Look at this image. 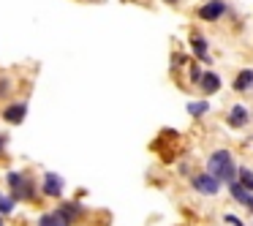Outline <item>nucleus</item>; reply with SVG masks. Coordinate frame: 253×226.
<instances>
[{
  "label": "nucleus",
  "mask_w": 253,
  "mask_h": 226,
  "mask_svg": "<svg viewBox=\"0 0 253 226\" xmlns=\"http://www.w3.org/2000/svg\"><path fill=\"white\" fill-rule=\"evenodd\" d=\"M25 115H28V104H25V101H14V104L6 106V112H3L6 123H22Z\"/></svg>",
  "instance_id": "nucleus-11"
},
{
  "label": "nucleus",
  "mask_w": 253,
  "mask_h": 226,
  "mask_svg": "<svg viewBox=\"0 0 253 226\" xmlns=\"http://www.w3.org/2000/svg\"><path fill=\"white\" fill-rule=\"evenodd\" d=\"M231 90L234 93H251L253 90V68H240L231 82Z\"/></svg>",
  "instance_id": "nucleus-8"
},
{
  "label": "nucleus",
  "mask_w": 253,
  "mask_h": 226,
  "mask_svg": "<svg viewBox=\"0 0 253 226\" xmlns=\"http://www.w3.org/2000/svg\"><path fill=\"white\" fill-rule=\"evenodd\" d=\"M0 226H3V213H0Z\"/></svg>",
  "instance_id": "nucleus-22"
},
{
  "label": "nucleus",
  "mask_w": 253,
  "mask_h": 226,
  "mask_svg": "<svg viewBox=\"0 0 253 226\" xmlns=\"http://www.w3.org/2000/svg\"><path fill=\"white\" fill-rule=\"evenodd\" d=\"M188 115L191 117H204L210 112V101H188Z\"/></svg>",
  "instance_id": "nucleus-14"
},
{
  "label": "nucleus",
  "mask_w": 253,
  "mask_h": 226,
  "mask_svg": "<svg viewBox=\"0 0 253 226\" xmlns=\"http://www.w3.org/2000/svg\"><path fill=\"white\" fill-rule=\"evenodd\" d=\"M226 221H229V224H234V226H245L240 218H234V215H226Z\"/></svg>",
  "instance_id": "nucleus-19"
},
{
  "label": "nucleus",
  "mask_w": 253,
  "mask_h": 226,
  "mask_svg": "<svg viewBox=\"0 0 253 226\" xmlns=\"http://www.w3.org/2000/svg\"><path fill=\"white\" fill-rule=\"evenodd\" d=\"M39 226H71V221L63 218V215L55 210V213H44V215H41V218H39Z\"/></svg>",
  "instance_id": "nucleus-13"
},
{
  "label": "nucleus",
  "mask_w": 253,
  "mask_h": 226,
  "mask_svg": "<svg viewBox=\"0 0 253 226\" xmlns=\"http://www.w3.org/2000/svg\"><path fill=\"white\" fill-rule=\"evenodd\" d=\"M14 202H17L14 196H3V193H0V213H3V215H11V213H14Z\"/></svg>",
  "instance_id": "nucleus-16"
},
{
  "label": "nucleus",
  "mask_w": 253,
  "mask_h": 226,
  "mask_svg": "<svg viewBox=\"0 0 253 226\" xmlns=\"http://www.w3.org/2000/svg\"><path fill=\"white\" fill-rule=\"evenodd\" d=\"M57 213H60L63 218H68V221H71V224H74V221H77L79 215L84 213V207H82V204H79V202H63L60 207H57Z\"/></svg>",
  "instance_id": "nucleus-12"
},
{
  "label": "nucleus",
  "mask_w": 253,
  "mask_h": 226,
  "mask_svg": "<svg viewBox=\"0 0 253 226\" xmlns=\"http://www.w3.org/2000/svg\"><path fill=\"white\" fill-rule=\"evenodd\" d=\"M229 193L240 207H245L248 213H253V191H248L245 185H240V182L234 180V182H229Z\"/></svg>",
  "instance_id": "nucleus-7"
},
{
  "label": "nucleus",
  "mask_w": 253,
  "mask_h": 226,
  "mask_svg": "<svg viewBox=\"0 0 253 226\" xmlns=\"http://www.w3.org/2000/svg\"><path fill=\"white\" fill-rule=\"evenodd\" d=\"M251 120H253V112L245 104H234L229 109V115H226V123L231 128H245V126H251Z\"/></svg>",
  "instance_id": "nucleus-5"
},
{
  "label": "nucleus",
  "mask_w": 253,
  "mask_h": 226,
  "mask_svg": "<svg viewBox=\"0 0 253 226\" xmlns=\"http://www.w3.org/2000/svg\"><path fill=\"white\" fill-rule=\"evenodd\" d=\"M166 6H180V0H164Z\"/></svg>",
  "instance_id": "nucleus-20"
},
{
  "label": "nucleus",
  "mask_w": 253,
  "mask_h": 226,
  "mask_svg": "<svg viewBox=\"0 0 253 226\" xmlns=\"http://www.w3.org/2000/svg\"><path fill=\"white\" fill-rule=\"evenodd\" d=\"M3 144H6V139H3V136H0V153H3Z\"/></svg>",
  "instance_id": "nucleus-21"
},
{
  "label": "nucleus",
  "mask_w": 253,
  "mask_h": 226,
  "mask_svg": "<svg viewBox=\"0 0 253 226\" xmlns=\"http://www.w3.org/2000/svg\"><path fill=\"white\" fill-rule=\"evenodd\" d=\"M207 172H212L215 177H218L220 182H234L237 175H240V166L234 164V155H231V150L226 147H218L212 150V153L207 155Z\"/></svg>",
  "instance_id": "nucleus-1"
},
{
  "label": "nucleus",
  "mask_w": 253,
  "mask_h": 226,
  "mask_svg": "<svg viewBox=\"0 0 253 226\" xmlns=\"http://www.w3.org/2000/svg\"><path fill=\"white\" fill-rule=\"evenodd\" d=\"M191 49H193V57L202 63H212V57H210V46H207V39H202L199 33H191Z\"/></svg>",
  "instance_id": "nucleus-10"
},
{
  "label": "nucleus",
  "mask_w": 253,
  "mask_h": 226,
  "mask_svg": "<svg viewBox=\"0 0 253 226\" xmlns=\"http://www.w3.org/2000/svg\"><path fill=\"white\" fill-rule=\"evenodd\" d=\"M191 188L196 193H202V196H218L220 188H223V182H220L212 172L202 169V172H196V175L191 177Z\"/></svg>",
  "instance_id": "nucleus-3"
},
{
  "label": "nucleus",
  "mask_w": 253,
  "mask_h": 226,
  "mask_svg": "<svg viewBox=\"0 0 253 226\" xmlns=\"http://www.w3.org/2000/svg\"><path fill=\"white\" fill-rule=\"evenodd\" d=\"M63 188H66L63 177L55 175V172H46L44 182H41V193H44V196H49V199H60L63 196Z\"/></svg>",
  "instance_id": "nucleus-6"
},
{
  "label": "nucleus",
  "mask_w": 253,
  "mask_h": 226,
  "mask_svg": "<svg viewBox=\"0 0 253 226\" xmlns=\"http://www.w3.org/2000/svg\"><path fill=\"white\" fill-rule=\"evenodd\" d=\"M226 14H229V3H226V0H207V3L199 6L196 17L202 19V22H218Z\"/></svg>",
  "instance_id": "nucleus-4"
},
{
  "label": "nucleus",
  "mask_w": 253,
  "mask_h": 226,
  "mask_svg": "<svg viewBox=\"0 0 253 226\" xmlns=\"http://www.w3.org/2000/svg\"><path fill=\"white\" fill-rule=\"evenodd\" d=\"M202 74H204V71L196 66V63H193V66L188 68V79H191V85H196V88H199V82H202Z\"/></svg>",
  "instance_id": "nucleus-17"
},
{
  "label": "nucleus",
  "mask_w": 253,
  "mask_h": 226,
  "mask_svg": "<svg viewBox=\"0 0 253 226\" xmlns=\"http://www.w3.org/2000/svg\"><path fill=\"white\" fill-rule=\"evenodd\" d=\"M188 63V57L182 55V52H174V55H171V66H185Z\"/></svg>",
  "instance_id": "nucleus-18"
},
{
  "label": "nucleus",
  "mask_w": 253,
  "mask_h": 226,
  "mask_svg": "<svg viewBox=\"0 0 253 226\" xmlns=\"http://www.w3.org/2000/svg\"><path fill=\"white\" fill-rule=\"evenodd\" d=\"M8 185H11V196L17 202H30L36 199V182L30 177H25L22 172H8Z\"/></svg>",
  "instance_id": "nucleus-2"
},
{
  "label": "nucleus",
  "mask_w": 253,
  "mask_h": 226,
  "mask_svg": "<svg viewBox=\"0 0 253 226\" xmlns=\"http://www.w3.org/2000/svg\"><path fill=\"white\" fill-rule=\"evenodd\" d=\"M220 88H223V79H220L215 71H204V74H202V82H199V90H202L204 95H215Z\"/></svg>",
  "instance_id": "nucleus-9"
},
{
  "label": "nucleus",
  "mask_w": 253,
  "mask_h": 226,
  "mask_svg": "<svg viewBox=\"0 0 253 226\" xmlns=\"http://www.w3.org/2000/svg\"><path fill=\"white\" fill-rule=\"evenodd\" d=\"M237 182H240V185H245L248 191H253V172H251V166H240V175H237Z\"/></svg>",
  "instance_id": "nucleus-15"
}]
</instances>
